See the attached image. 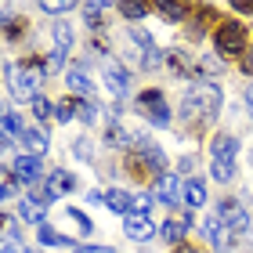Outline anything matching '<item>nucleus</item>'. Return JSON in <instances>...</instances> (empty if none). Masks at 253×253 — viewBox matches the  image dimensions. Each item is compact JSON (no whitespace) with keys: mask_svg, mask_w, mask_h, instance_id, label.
Returning <instances> with one entry per match:
<instances>
[{"mask_svg":"<svg viewBox=\"0 0 253 253\" xmlns=\"http://www.w3.org/2000/svg\"><path fill=\"white\" fill-rule=\"evenodd\" d=\"M0 228H4V250L0 253H29L26 246H22V239H18V228H15V217H0Z\"/></svg>","mask_w":253,"mask_h":253,"instance_id":"18","label":"nucleus"},{"mask_svg":"<svg viewBox=\"0 0 253 253\" xmlns=\"http://www.w3.org/2000/svg\"><path fill=\"white\" fill-rule=\"evenodd\" d=\"M130 37H134V43L137 47H141V69H156L159 62V54H167V51H159L156 43H152V37H148V33L141 29V26H130Z\"/></svg>","mask_w":253,"mask_h":253,"instance_id":"8","label":"nucleus"},{"mask_svg":"<svg viewBox=\"0 0 253 253\" xmlns=\"http://www.w3.org/2000/svg\"><path fill=\"white\" fill-rule=\"evenodd\" d=\"M167 65H170V73L177 80H188L195 69H199V58L188 54V51H181V47H174V51H167Z\"/></svg>","mask_w":253,"mask_h":253,"instance_id":"9","label":"nucleus"},{"mask_svg":"<svg viewBox=\"0 0 253 253\" xmlns=\"http://www.w3.org/2000/svg\"><path fill=\"white\" fill-rule=\"evenodd\" d=\"M239 65H243V73H246V76H253V43L246 47V54H243V62H239Z\"/></svg>","mask_w":253,"mask_h":253,"instance_id":"35","label":"nucleus"},{"mask_svg":"<svg viewBox=\"0 0 253 253\" xmlns=\"http://www.w3.org/2000/svg\"><path fill=\"white\" fill-rule=\"evenodd\" d=\"M37 239H40L43 246H73V239H69V235H58V232H51L47 224H43L40 232H37Z\"/></svg>","mask_w":253,"mask_h":253,"instance_id":"24","label":"nucleus"},{"mask_svg":"<svg viewBox=\"0 0 253 253\" xmlns=\"http://www.w3.org/2000/svg\"><path fill=\"white\" fill-rule=\"evenodd\" d=\"M54 40H58V51H69V43H73V33H69V26H54Z\"/></svg>","mask_w":253,"mask_h":253,"instance_id":"30","label":"nucleus"},{"mask_svg":"<svg viewBox=\"0 0 253 253\" xmlns=\"http://www.w3.org/2000/svg\"><path fill=\"white\" fill-rule=\"evenodd\" d=\"M232 7L239 11V15H253V0H235Z\"/></svg>","mask_w":253,"mask_h":253,"instance_id":"38","label":"nucleus"},{"mask_svg":"<svg viewBox=\"0 0 253 253\" xmlns=\"http://www.w3.org/2000/svg\"><path fill=\"white\" fill-rule=\"evenodd\" d=\"M22 29H26V22H22V18H7V22H4V37H7V40L22 37Z\"/></svg>","mask_w":253,"mask_h":253,"instance_id":"31","label":"nucleus"},{"mask_svg":"<svg viewBox=\"0 0 253 253\" xmlns=\"http://www.w3.org/2000/svg\"><path fill=\"white\" fill-rule=\"evenodd\" d=\"M18 141H22V156H37L40 159L43 152H47V134L37 130V126H26Z\"/></svg>","mask_w":253,"mask_h":253,"instance_id":"13","label":"nucleus"},{"mask_svg":"<svg viewBox=\"0 0 253 253\" xmlns=\"http://www.w3.org/2000/svg\"><path fill=\"white\" fill-rule=\"evenodd\" d=\"M199 69H206V73H217V69H221V58H199Z\"/></svg>","mask_w":253,"mask_h":253,"instance_id":"37","label":"nucleus"},{"mask_svg":"<svg viewBox=\"0 0 253 253\" xmlns=\"http://www.w3.org/2000/svg\"><path fill=\"white\" fill-rule=\"evenodd\" d=\"M123 232H126V239H134V243H148V239L156 235V224L148 221V213H126L123 217Z\"/></svg>","mask_w":253,"mask_h":253,"instance_id":"7","label":"nucleus"},{"mask_svg":"<svg viewBox=\"0 0 253 253\" xmlns=\"http://www.w3.org/2000/svg\"><path fill=\"white\" fill-rule=\"evenodd\" d=\"M105 87H109V94L112 98H126V90H130V76H126V69L120 62H109L105 65Z\"/></svg>","mask_w":253,"mask_h":253,"instance_id":"10","label":"nucleus"},{"mask_svg":"<svg viewBox=\"0 0 253 253\" xmlns=\"http://www.w3.org/2000/svg\"><path fill=\"white\" fill-rule=\"evenodd\" d=\"M181 112L192 120V123H210L217 112H221V87L210 84V80H199L185 90L181 98Z\"/></svg>","mask_w":253,"mask_h":253,"instance_id":"3","label":"nucleus"},{"mask_svg":"<svg viewBox=\"0 0 253 253\" xmlns=\"http://www.w3.org/2000/svg\"><path fill=\"white\" fill-rule=\"evenodd\" d=\"M69 217H73V221H76L80 228H84V235H87V232H94V221H90V217H87L84 210H69Z\"/></svg>","mask_w":253,"mask_h":253,"instance_id":"32","label":"nucleus"},{"mask_svg":"<svg viewBox=\"0 0 253 253\" xmlns=\"http://www.w3.org/2000/svg\"><path fill=\"white\" fill-rule=\"evenodd\" d=\"M192 22H195V26H192V37H203L206 26H221V18H217V7H213V4H199V7L192 11Z\"/></svg>","mask_w":253,"mask_h":253,"instance_id":"16","label":"nucleus"},{"mask_svg":"<svg viewBox=\"0 0 253 253\" xmlns=\"http://www.w3.org/2000/svg\"><path fill=\"white\" fill-rule=\"evenodd\" d=\"M80 112V101H73V98H65V101H58V105H54V120L58 123H69Z\"/></svg>","mask_w":253,"mask_h":253,"instance_id":"25","label":"nucleus"},{"mask_svg":"<svg viewBox=\"0 0 253 253\" xmlns=\"http://www.w3.org/2000/svg\"><path fill=\"white\" fill-rule=\"evenodd\" d=\"M188 232H192V217H188V213H181V217H167V224L159 228V235H163L170 246H181Z\"/></svg>","mask_w":253,"mask_h":253,"instance_id":"11","label":"nucleus"},{"mask_svg":"<svg viewBox=\"0 0 253 253\" xmlns=\"http://www.w3.org/2000/svg\"><path fill=\"white\" fill-rule=\"evenodd\" d=\"M185 203H188V206H203V203H206V185H203V177H188V181H185Z\"/></svg>","mask_w":253,"mask_h":253,"instance_id":"21","label":"nucleus"},{"mask_svg":"<svg viewBox=\"0 0 253 253\" xmlns=\"http://www.w3.org/2000/svg\"><path fill=\"white\" fill-rule=\"evenodd\" d=\"M33 116L47 123V120L54 116V112H51V101H47V98H37V101H33Z\"/></svg>","mask_w":253,"mask_h":253,"instance_id":"29","label":"nucleus"},{"mask_svg":"<svg viewBox=\"0 0 253 253\" xmlns=\"http://www.w3.org/2000/svg\"><path fill=\"white\" fill-rule=\"evenodd\" d=\"M7 170H11V177L22 181L26 188H33V185L40 181V174H43V167H40V159H37V156H18Z\"/></svg>","mask_w":253,"mask_h":253,"instance_id":"6","label":"nucleus"},{"mask_svg":"<svg viewBox=\"0 0 253 253\" xmlns=\"http://www.w3.org/2000/svg\"><path fill=\"white\" fill-rule=\"evenodd\" d=\"M134 203H137V199H134L130 192H123V188H109V192H105V206H109L112 213H123V217L134 213Z\"/></svg>","mask_w":253,"mask_h":253,"instance_id":"15","label":"nucleus"},{"mask_svg":"<svg viewBox=\"0 0 253 253\" xmlns=\"http://www.w3.org/2000/svg\"><path fill=\"white\" fill-rule=\"evenodd\" d=\"M105 11H112V4H98V0H94V4H84V18H87V26L90 29H101V15H105Z\"/></svg>","mask_w":253,"mask_h":253,"instance_id":"23","label":"nucleus"},{"mask_svg":"<svg viewBox=\"0 0 253 253\" xmlns=\"http://www.w3.org/2000/svg\"><path fill=\"white\" fill-rule=\"evenodd\" d=\"M80 116H84V123H94L98 105H90V101H80Z\"/></svg>","mask_w":253,"mask_h":253,"instance_id":"33","label":"nucleus"},{"mask_svg":"<svg viewBox=\"0 0 253 253\" xmlns=\"http://www.w3.org/2000/svg\"><path fill=\"white\" fill-rule=\"evenodd\" d=\"M0 195H4V199H11V195H15V177H11V170L4 174V185H0Z\"/></svg>","mask_w":253,"mask_h":253,"instance_id":"34","label":"nucleus"},{"mask_svg":"<svg viewBox=\"0 0 253 253\" xmlns=\"http://www.w3.org/2000/svg\"><path fill=\"white\" fill-rule=\"evenodd\" d=\"M73 152H76V156H80V159H90V145H87V141H84V137H80V141H76V145H73Z\"/></svg>","mask_w":253,"mask_h":253,"instance_id":"36","label":"nucleus"},{"mask_svg":"<svg viewBox=\"0 0 253 253\" xmlns=\"http://www.w3.org/2000/svg\"><path fill=\"white\" fill-rule=\"evenodd\" d=\"M4 76L11 80V94L33 105V101L40 98L37 90H40L43 80L51 76V69H47V58H37V54H29V58H22V62H18V69H15V65H7V69H4Z\"/></svg>","mask_w":253,"mask_h":253,"instance_id":"2","label":"nucleus"},{"mask_svg":"<svg viewBox=\"0 0 253 253\" xmlns=\"http://www.w3.org/2000/svg\"><path fill=\"white\" fill-rule=\"evenodd\" d=\"M137 112L152 126H170V105H167L163 90H156V87H148V90L137 94Z\"/></svg>","mask_w":253,"mask_h":253,"instance_id":"5","label":"nucleus"},{"mask_svg":"<svg viewBox=\"0 0 253 253\" xmlns=\"http://www.w3.org/2000/svg\"><path fill=\"white\" fill-rule=\"evenodd\" d=\"M80 253H112V250H109V246H84Z\"/></svg>","mask_w":253,"mask_h":253,"instance_id":"40","label":"nucleus"},{"mask_svg":"<svg viewBox=\"0 0 253 253\" xmlns=\"http://www.w3.org/2000/svg\"><path fill=\"white\" fill-rule=\"evenodd\" d=\"M43 206H47V199H43L40 192H29L26 199H22V221H29V224H40L43 228Z\"/></svg>","mask_w":253,"mask_h":253,"instance_id":"14","label":"nucleus"},{"mask_svg":"<svg viewBox=\"0 0 253 253\" xmlns=\"http://www.w3.org/2000/svg\"><path fill=\"white\" fill-rule=\"evenodd\" d=\"M40 11H47V15H69V11H76L73 0H43Z\"/></svg>","mask_w":253,"mask_h":253,"instance_id":"26","label":"nucleus"},{"mask_svg":"<svg viewBox=\"0 0 253 253\" xmlns=\"http://www.w3.org/2000/svg\"><path fill=\"white\" fill-rule=\"evenodd\" d=\"M156 11H159L167 22H185L195 7H192V4H170V0H163V4H156Z\"/></svg>","mask_w":253,"mask_h":253,"instance_id":"20","label":"nucleus"},{"mask_svg":"<svg viewBox=\"0 0 253 253\" xmlns=\"http://www.w3.org/2000/svg\"><path fill=\"white\" fill-rule=\"evenodd\" d=\"M177 253H203V250H199V246H192V243H181Z\"/></svg>","mask_w":253,"mask_h":253,"instance_id":"39","label":"nucleus"},{"mask_svg":"<svg viewBox=\"0 0 253 253\" xmlns=\"http://www.w3.org/2000/svg\"><path fill=\"white\" fill-rule=\"evenodd\" d=\"M126 174H130L137 185H156L163 174H170L167 170V156L163 148H159L152 137H134L130 152H126Z\"/></svg>","mask_w":253,"mask_h":253,"instance_id":"1","label":"nucleus"},{"mask_svg":"<svg viewBox=\"0 0 253 253\" xmlns=\"http://www.w3.org/2000/svg\"><path fill=\"white\" fill-rule=\"evenodd\" d=\"M152 192H156V199H159V203L174 206V203H177V195L185 192V185H181V181H177V174L170 170V174H163V177H159L156 185H152Z\"/></svg>","mask_w":253,"mask_h":253,"instance_id":"12","label":"nucleus"},{"mask_svg":"<svg viewBox=\"0 0 253 253\" xmlns=\"http://www.w3.org/2000/svg\"><path fill=\"white\" fill-rule=\"evenodd\" d=\"M210 174H213V181H232V174H235V163H224V159H213Z\"/></svg>","mask_w":253,"mask_h":253,"instance_id":"27","label":"nucleus"},{"mask_svg":"<svg viewBox=\"0 0 253 253\" xmlns=\"http://www.w3.org/2000/svg\"><path fill=\"white\" fill-rule=\"evenodd\" d=\"M116 11L126 15V18H145L148 15V4H116Z\"/></svg>","mask_w":253,"mask_h":253,"instance_id":"28","label":"nucleus"},{"mask_svg":"<svg viewBox=\"0 0 253 253\" xmlns=\"http://www.w3.org/2000/svg\"><path fill=\"white\" fill-rule=\"evenodd\" d=\"M65 84H69V90H73V94H90V80H87V73L80 65H69V73H65Z\"/></svg>","mask_w":253,"mask_h":253,"instance_id":"19","label":"nucleus"},{"mask_svg":"<svg viewBox=\"0 0 253 253\" xmlns=\"http://www.w3.org/2000/svg\"><path fill=\"white\" fill-rule=\"evenodd\" d=\"M210 152H213V159H224V163H235L239 141H235L232 134H217L213 141H210Z\"/></svg>","mask_w":253,"mask_h":253,"instance_id":"17","label":"nucleus"},{"mask_svg":"<svg viewBox=\"0 0 253 253\" xmlns=\"http://www.w3.org/2000/svg\"><path fill=\"white\" fill-rule=\"evenodd\" d=\"M105 141L112 148H126V145H134V134H126L120 123H109V130H105Z\"/></svg>","mask_w":253,"mask_h":253,"instance_id":"22","label":"nucleus"},{"mask_svg":"<svg viewBox=\"0 0 253 253\" xmlns=\"http://www.w3.org/2000/svg\"><path fill=\"white\" fill-rule=\"evenodd\" d=\"M213 51L221 54V58H235V54H246V26L235 18L221 22V26L213 29Z\"/></svg>","mask_w":253,"mask_h":253,"instance_id":"4","label":"nucleus"},{"mask_svg":"<svg viewBox=\"0 0 253 253\" xmlns=\"http://www.w3.org/2000/svg\"><path fill=\"white\" fill-rule=\"evenodd\" d=\"M246 101H250V105H253V84H250V90H246Z\"/></svg>","mask_w":253,"mask_h":253,"instance_id":"41","label":"nucleus"}]
</instances>
